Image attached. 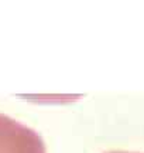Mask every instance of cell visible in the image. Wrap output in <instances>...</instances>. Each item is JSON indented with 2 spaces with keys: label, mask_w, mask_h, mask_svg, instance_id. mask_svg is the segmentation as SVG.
<instances>
[{
  "label": "cell",
  "mask_w": 144,
  "mask_h": 153,
  "mask_svg": "<svg viewBox=\"0 0 144 153\" xmlns=\"http://www.w3.org/2000/svg\"><path fill=\"white\" fill-rule=\"evenodd\" d=\"M0 153H47L38 133L0 114Z\"/></svg>",
  "instance_id": "6da1fadb"
},
{
  "label": "cell",
  "mask_w": 144,
  "mask_h": 153,
  "mask_svg": "<svg viewBox=\"0 0 144 153\" xmlns=\"http://www.w3.org/2000/svg\"><path fill=\"white\" fill-rule=\"evenodd\" d=\"M109 153H130V152H109Z\"/></svg>",
  "instance_id": "7a4b0ae2"
}]
</instances>
